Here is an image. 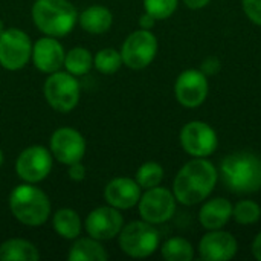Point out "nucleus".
<instances>
[{
	"mask_svg": "<svg viewBox=\"0 0 261 261\" xmlns=\"http://www.w3.org/2000/svg\"><path fill=\"white\" fill-rule=\"evenodd\" d=\"M64 57L66 50L55 37L44 35L32 44L31 61L41 73L50 75L54 72L61 70L64 66Z\"/></svg>",
	"mask_w": 261,
	"mask_h": 261,
	"instance_id": "nucleus-15",
	"label": "nucleus"
},
{
	"mask_svg": "<svg viewBox=\"0 0 261 261\" xmlns=\"http://www.w3.org/2000/svg\"><path fill=\"white\" fill-rule=\"evenodd\" d=\"M210 2H211V0H184V3H185L190 9H194V11L205 8L206 5H210Z\"/></svg>",
	"mask_w": 261,
	"mask_h": 261,
	"instance_id": "nucleus-33",
	"label": "nucleus"
},
{
	"mask_svg": "<svg viewBox=\"0 0 261 261\" xmlns=\"http://www.w3.org/2000/svg\"><path fill=\"white\" fill-rule=\"evenodd\" d=\"M219 180V171L206 158L187 162L173 180V194L177 203L193 206L206 200Z\"/></svg>",
	"mask_w": 261,
	"mask_h": 261,
	"instance_id": "nucleus-1",
	"label": "nucleus"
},
{
	"mask_svg": "<svg viewBox=\"0 0 261 261\" xmlns=\"http://www.w3.org/2000/svg\"><path fill=\"white\" fill-rule=\"evenodd\" d=\"M220 177L229 191L252 194L261 190V159L251 151H236L220 162Z\"/></svg>",
	"mask_w": 261,
	"mask_h": 261,
	"instance_id": "nucleus-2",
	"label": "nucleus"
},
{
	"mask_svg": "<svg viewBox=\"0 0 261 261\" xmlns=\"http://www.w3.org/2000/svg\"><path fill=\"white\" fill-rule=\"evenodd\" d=\"M232 219L239 225H254L261 219V206L254 200H240L232 205Z\"/></svg>",
	"mask_w": 261,
	"mask_h": 261,
	"instance_id": "nucleus-27",
	"label": "nucleus"
},
{
	"mask_svg": "<svg viewBox=\"0 0 261 261\" xmlns=\"http://www.w3.org/2000/svg\"><path fill=\"white\" fill-rule=\"evenodd\" d=\"M83 225H84L87 236L99 242H107L119 236L124 226V217L119 210L110 205H104V206H98L92 210L87 214Z\"/></svg>",
	"mask_w": 261,
	"mask_h": 261,
	"instance_id": "nucleus-14",
	"label": "nucleus"
},
{
	"mask_svg": "<svg viewBox=\"0 0 261 261\" xmlns=\"http://www.w3.org/2000/svg\"><path fill=\"white\" fill-rule=\"evenodd\" d=\"M161 236L154 225L145 220H133L122 226L118 236L121 251L132 258H147L159 249Z\"/></svg>",
	"mask_w": 261,
	"mask_h": 261,
	"instance_id": "nucleus-5",
	"label": "nucleus"
},
{
	"mask_svg": "<svg viewBox=\"0 0 261 261\" xmlns=\"http://www.w3.org/2000/svg\"><path fill=\"white\" fill-rule=\"evenodd\" d=\"M161 255L167 261H191L194 258V248L184 237H171L162 243Z\"/></svg>",
	"mask_w": 261,
	"mask_h": 261,
	"instance_id": "nucleus-24",
	"label": "nucleus"
},
{
	"mask_svg": "<svg viewBox=\"0 0 261 261\" xmlns=\"http://www.w3.org/2000/svg\"><path fill=\"white\" fill-rule=\"evenodd\" d=\"M3 161H5V156H3V151H2V148H0V167L3 165Z\"/></svg>",
	"mask_w": 261,
	"mask_h": 261,
	"instance_id": "nucleus-35",
	"label": "nucleus"
},
{
	"mask_svg": "<svg viewBox=\"0 0 261 261\" xmlns=\"http://www.w3.org/2000/svg\"><path fill=\"white\" fill-rule=\"evenodd\" d=\"M210 92L208 76L200 69L184 70L174 83V96L185 109L200 107Z\"/></svg>",
	"mask_w": 261,
	"mask_h": 261,
	"instance_id": "nucleus-13",
	"label": "nucleus"
},
{
	"mask_svg": "<svg viewBox=\"0 0 261 261\" xmlns=\"http://www.w3.org/2000/svg\"><path fill=\"white\" fill-rule=\"evenodd\" d=\"M156 21H158V20H156L153 15H150L148 12H144V14L139 17V28H141V29H148V31H151V29L154 28Z\"/></svg>",
	"mask_w": 261,
	"mask_h": 261,
	"instance_id": "nucleus-32",
	"label": "nucleus"
},
{
	"mask_svg": "<svg viewBox=\"0 0 261 261\" xmlns=\"http://www.w3.org/2000/svg\"><path fill=\"white\" fill-rule=\"evenodd\" d=\"M2 261H37L40 260L38 248L29 240L12 237L0 245Z\"/></svg>",
	"mask_w": 261,
	"mask_h": 261,
	"instance_id": "nucleus-22",
	"label": "nucleus"
},
{
	"mask_svg": "<svg viewBox=\"0 0 261 261\" xmlns=\"http://www.w3.org/2000/svg\"><path fill=\"white\" fill-rule=\"evenodd\" d=\"M232 219V205L225 197L206 200L199 211V222L206 231L223 229Z\"/></svg>",
	"mask_w": 261,
	"mask_h": 261,
	"instance_id": "nucleus-18",
	"label": "nucleus"
},
{
	"mask_svg": "<svg viewBox=\"0 0 261 261\" xmlns=\"http://www.w3.org/2000/svg\"><path fill=\"white\" fill-rule=\"evenodd\" d=\"M109 254L102 246V242L87 236L72 240V245L67 252L69 261H106Z\"/></svg>",
	"mask_w": 261,
	"mask_h": 261,
	"instance_id": "nucleus-20",
	"label": "nucleus"
},
{
	"mask_svg": "<svg viewBox=\"0 0 261 261\" xmlns=\"http://www.w3.org/2000/svg\"><path fill=\"white\" fill-rule=\"evenodd\" d=\"M236 237L223 229L208 231L199 242V255L205 261H228L237 255Z\"/></svg>",
	"mask_w": 261,
	"mask_h": 261,
	"instance_id": "nucleus-16",
	"label": "nucleus"
},
{
	"mask_svg": "<svg viewBox=\"0 0 261 261\" xmlns=\"http://www.w3.org/2000/svg\"><path fill=\"white\" fill-rule=\"evenodd\" d=\"M32 44L24 31L18 28L5 29L0 35V66L9 72L21 70L31 61Z\"/></svg>",
	"mask_w": 261,
	"mask_h": 261,
	"instance_id": "nucleus-8",
	"label": "nucleus"
},
{
	"mask_svg": "<svg viewBox=\"0 0 261 261\" xmlns=\"http://www.w3.org/2000/svg\"><path fill=\"white\" fill-rule=\"evenodd\" d=\"M159 44L156 35L148 29L133 31L121 46L122 64L132 70H142L148 67L158 54Z\"/></svg>",
	"mask_w": 261,
	"mask_h": 261,
	"instance_id": "nucleus-7",
	"label": "nucleus"
},
{
	"mask_svg": "<svg viewBox=\"0 0 261 261\" xmlns=\"http://www.w3.org/2000/svg\"><path fill=\"white\" fill-rule=\"evenodd\" d=\"M31 17L43 35L55 38L69 35L78 23V11L69 0H35Z\"/></svg>",
	"mask_w": 261,
	"mask_h": 261,
	"instance_id": "nucleus-4",
	"label": "nucleus"
},
{
	"mask_svg": "<svg viewBox=\"0 0 261 261\" xmlns=\"http://www.w3.org/2000/svg\"><path fill=\"white\" fill-rule=\"evenodd\" d=\"M64 70L75 75V76H84L89 73L93 67V55L89 49L76 46L66 52L64 57Z\"/></svg>",
	"mask_w": 261,
	"mask_h": 261,
	"instance_id": "nucleus-23",
	"label": "nucleus"
},
{
	"mask_svg": "<svg viewBox=\"0 0 261 261\" xmlns=\"http://www.w3.org/2000/svg\"><path fill=\"white\" fill-rule=\"evenodd\" d=\"M54 156L43 145H31L20 151L15 159V173L21 182L40 184L52 171Z\"/></svg>",
	"mask_w": 261,
	"mask_h": 261,
	"instance_id": "nucleus-9",
	"label": "nucleus"
},
{
	"mask_svg": "<svg viewBox=\"0 0 261 261\" xmlns=\"http://www.w3.org/2000/svg\"><path fill=\"white\" fill-rule=\"evenodd\" d=\"M8 206L14 219L29 228L43 226L52 216L47 194L35 184L17 185L9 194Z\"/></svg>",
	"mask_w": 261,
	"mask_h": 261,
	"instance_id": "nucleus-3",
	"label": "nucleus"
},
{
	"mask_svg": "<svg viewBox=\"0 0 261 261\" xmlns=\"http://www.w3.org/2000/svg\"><path fill=\"white\" fill-rule=\"evenodd\" d=\"M179 139L184 151L193 158H208L219 145L216 130L203 121L187 122L180 130Z\"/></svg>",
	"mask_w": 261,
	"mask_h": 261,
	"instance_id": "nucleus-11",
	"label": "nucleus"
},
{
	"mask_svg": "<svg viewBox=\"0 0 261 261\" xmlns=\"http://www.w3.org/2000/svg\"><path fill=\"white\" fill-rule=\"evenodd\" d=\"M52 228L64 240H75L83 232V220L72 208H60L52 214Z\"/></svg>",
	"mask_w": 261,
	"mask_h": 261,
	"instance_id": "nucleus-21",
	"label": "nucleus"
},
{
	"mask_svg": "<svg viewBox=\"0 0 261 261\" xmlns=\"http://www.w3.org/2000/svg\"><path fill=\"white\" fill-rule=\"evenodd\" d=\"M252 254L258 261H261V232L257 234V237L252 242Z\"/></svg>",
	"mask_w": 261,
	"mask_h": 261,
	"instance_id": "nucleus-34",
	"label": "nucleus"
},
{
	"mask_svg": "<svg viewBox=\"0 0 261 261\" xmlns=\"http://www.w3.org/2000/svg\"><path fill=\"white\" fill-rule=\"evenodd\" d=\"M86 173H87V170H86V167H84L83 161L75 162V164H72V165H69V167H67L69 179H70V180H73V182H83V180L86 179Z\"/></svg>",
	"mask_w": 261,
	"mask_h": 261,
	"instance_id": "nucleus-31",
	"label": "nucleus"
},
{
	"mask_svg": "<svg viewBox=\"0 0 261 261\" xmlns=\"http://www.w3.org/2000/svg\"><path fill=\"white\" fill-rule=\"evenodd\" d=\"M177 200L171 190L164 187H154L145 190L138 202V211L142 220L151 225H162L168 222L176 213Z\"/></svg>",
	"mask_w": 261,
	"mask_h": 261,
	"instance_id": "nucleus-10",
	"label": "nucleus"
},
{
	"mask_svg": "<svg viewBox=\"0 0 261 261\" xmlns=\"http://www.w3.org/2000/svg\"><path fill=\"white\" fill-rule=\"evenodd\" d=\"M242 5L246 17L252 23L261 26V0H242Z\"/></svg>",
	"mask_w": 261,
	"mask_h": 261,
	"instance_id": "nucleus-29",
	"label": "nucleus"
},
{
	"mask_svg": "<svg viewBox=\"0 0 261 261\" xmlns=\"http://www.w3.org/2000/svg\"><path fill=\"white\" fill-rule=\"evenodd\" d=\"M141 194H142V188L139 187V184L135 179L125 176L112 179L104 188L106 203L119 211H125L138 206Z\"/></svg>",
	"mask_w": 261,
	"mask_h": 261,
	"instance_id": "nucleus-17",
	"label": "nucleus"
},
{
	"mask_svg": "<svg viewBox=\"0 0 261 261\" xmlns=\"http://www.w3.org/2000/svg\"><path fill=\"white\" fill-rule=\"evenodd\" d=\"M164 174L165 173H164V168L161 164H158L154 161H148V162H144L138 168L135 180L139 184V187L142 190H150V188L161 185V182L164 180Z\"/></svg>",
	"mask_w": 261,
	"mask_h": 261,
	"instance_id": "nucleus-26",
	"label": "nucleus"
},
{
	"mask_svg": "<svg viewBox=\"0 0 261 261\" xmlns=\"http://www.w3.org/2000/svg\"><path fill=\"white\" fill-rule=\"evenodd\" d=\"M43 95L52 110L58 113H69L80 102L81 84L78 76L66 70H58L47 75L43 84Z\"/></svg>",
	"mask_w": 261,
	"mask_h": 261,
	"instance_id": "nucleus-6",
	"label": "nucleus"
},
{
	"mask_svg": "<svg viewBox=\"0 0 261 261\" xmlns=\"http://www.w3.org/2000/svg\"><path fill=\"white\" fill-rule=\"evenodd\" d=\"M179 0H144V9L156 20L170 18L177 9Z\"/></svg>",
	"mask_w": 261,
	"mask_h": 261,
	"instance_id": "nucleus-28",
	"label": "nucleus"
},
{
	"mask_svg": "<svg viewBox=\"0 0 261 261\" xmlns=\"http://www.w3.org/2000/svg\"><path fill=\"white\" fill-rule=\"evenodd\" d=\"M78 24L83 31L92 35H101L110 31L113 24V14L102 5H92L78 14Z\"/></svg>",
	"mask_w": 261,
	"mask_h": 261,
	"instance_id": "nucleus-19",
	"label": "nucleus"
},
{
	"mask_svg": "<svg viewBox=\"0 0 261 261\" xmlns=\"http://www.w3.org/2000/svg\"><path fill=\"white\" fill-rule=\"evenodd\" d=\"M93 67L104 75H112V73L118 72L122 67L121 52L113 47L99 49L93 55Z\"/></svg>",
	"mask_w": 261,
	"mask_h": 261,
	"instance_id": "nucleus-25",
	"label": "nucleus"
},
{
	"mask_svg": "<svg viewBox=\"0 0 261 261\" xmlns=\"http://www.w3.org/2000/svg\"><path fill=\"white\" fill-rule=\"evenodd\" d=\"M86 139L73 127L57 128L49 139V150L54 161L69 167L75 162L83 161L86 156Z\"/></svg>",
	"mask_w": 261,
	"mask_h": 261,
	"instance_id": "nucleus-12",
	"label": "nucleus"
},
{
	"mask_svg": "<svg viewBox=\"0 0 261 261\" xmlns=\"http://www.w3.org/2000/svg\"><path fill=\"white\" fill-rule=\"evenodd\" d=\"M6 28H5V24H3V21H2V18H0V35H2V32L5 31Z\"/></svg>",
	"mask_w": 261,
	"mask_h": 261,
	"instance_id": "nucleus-36",
	"label": "nucleus"
},
{
	"mask_svg": "<svg viewBox=\"0 0 261 261\" xmlns=\"http://www.w3.org/2000/svg\"><path fill=\"white\" fill-rule=\"evenodd\" d=\"M220 69H222V63H220V60H219L217 57H214V55L206 57V58L202 61V64H200V70H202L206 76H214V75H217V73L220 72Z\"/></svg>",
	"mask_w": 261,
	"mask_h": 261,
	"instance_id": "nucleus-30",
	"label": "nucleus"
}]
</instances>
